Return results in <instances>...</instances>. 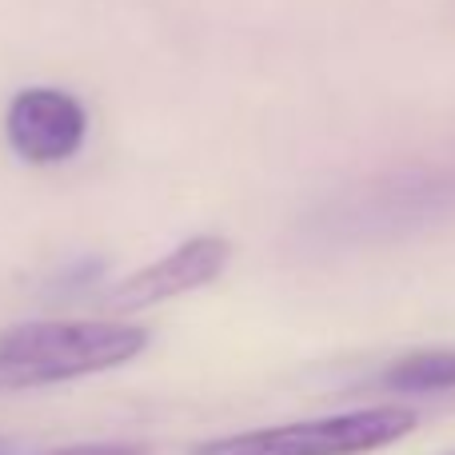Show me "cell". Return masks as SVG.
Here are the masks:
<instances>
[{
  "mask_svg": "<svg viewBox=\"0 0 455 455\" xmlns=\"http://www.w3.org/2000/svg\"><path fill=\"white\" fill-rule=\"evenodd\" d=\"M40 455H148V448H140V443H72V448Z\"/></svg>",
  "mask_w": 455,
  "mask_h": 455,
  "instance_id": "6",
  "label": "cell"
},
{
  "mask_svg": "<svg viewBox=\"0 0 455 455\" xmlns=\"http://www.w3.org/2000/svg\"><path fill=\"white\" fill-rule=\"evenodd\" d=\"M416 419L419 416L411 408L384 403V408L339 411V416L304 419V424L220 435V440L196 443L192 455H363L403 440L416 427Z\"/></svg>",
  "mask_w": 455,
  "mask_h": 455,
  "instance_id": "2",
  "label": "cell"
},
{
  "mask_svg": "<svg viewBox=\"0 0 455 455\" xmlns=\"http://www.w3.org/2000/svg\"><path fill=\"white\" fill-rule=\"evenodd\" d=\"M0 455H12V440H4V435H0Z\"/></svg>",
  "mask_w": 455,
  "mask_h": 455,
  "instance_id": "7",
  "label": "cell"
},
{
  "mask_svg": "<svg viewBox=\"0 0 455 455\" xmlns=\"http://www.w3.org/2000/svg\"><path fill=\"white\" fill-rule=\"evenodd\" d=\"M88 136V112L64 88H20L4 108V140L28 164H64Z\"/></svg>",
  "mask_w": 455,
  "mask_h": 455,
  "instance_id": "3",
  "label": "cell"
},
{
  "mask_svg": "<svg viewBox=\"0 0 455 455\" xmlns=\"http://www.w3.org/2000/svg\"><path fill=\"white\" fill-rule=\"evenodd\" d=\"M148 331L120 320H32L0 331V395L52 387L132 363Z\"/></svg>",
  "mask_w": 455,
  "mask_h": 455,
  "instance_id": "1",
  "label": "cell"
},
{
  "mask_svg": "<svg viewBox=\"0 0 455 455\" xmlns=\"http://www.w3.org/2000/svg\"><path fill=\"white\" fill-rule=\"evenodd\" d=\"M228 259H232V243L224 235H192V240L176 243L168 256L152 259L128 280H120L108 291V304L116 312H140V307L188 296V291H200L212 280H220Z\"/></svg>",
  "mask_w": 455,
  "mask_h": 455,
  "instance_id": "4",
  "label": "cell"
},
{
  "mask_svg": "<svg viewBox=\"0 0 455 455\" xmlns=\"http://www.w3.org/2000/svg\"><path fill=\"white\" fill-rule=\"evenodd\" d=\"M379 384L387 392H408V395L448 392V387H455V347H432V352L403 355V360L387 363Z\"/></svg>",
  "mask_w": 455,
  "mask_h": 455,
  "instance_id": "5",
  "label": "cell"
}]
</instances>
